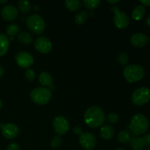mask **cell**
Listing matches in <instances>:
<instances>
[{"instance_id":"60d3db41","label":"cell","mask_w":150,"mask_h":150,"mask_svg":"<svg viewBox=\"0 0 150 150\" xmlns=\"http://www.w3.org/2000/svg\"><path fill=\"white\" fill-rule=\"evenodd\" d=\"M148 150H150V147L149 148V149H148Z\"/></svg>"},{"instance_id":"f546056e","label":"cell","mask_w":150,"mask_h":150,"mask_svg":"<svg viewBox=\"0 0 150 150\" xmlns=\"http://www.w3.org/2000/svg\"><path fill=\"white\" fill-rule=\"evenodd\" d=\"M35 73L32 69H28L25 71V77L29 81H32L35 79Z\"/></svg>"},{"instance_id":"9a60e30c","label":"cell","mask_w":150,"mask_h":150,"mask_svg":"<svg viewBox=\"0 0 150 150\" xmlns=\"http://www.w3.org/2000/svg\"><path fill=\"white\" fill-rule=\"evenodd\" d=\"M10 45L8 37L3 33H0V57L4 55L7 52Z\"/></svg>"},{"instance_id":"7c38bea8","label":"cell","mask_w":150,"mask_h":150,"mask_svg":"<svg viewBox=\"0 0 150 150\" xmlns=\"http://www.w3.org/2000/svg\"><path fill=\"white\" fill-rule=\"evenodd\" d=\"M0 127L1 128V133L2 135L8 139H13L17 137L19 135L20 130L19 128L12 123H8V124L3 125L0 123Z\"/></svg>"},{"instance_id":"4dcf8cb0","label":"cell","mask_w":150,"mask_h":150,"mask_svg":"<svg viewBox=\"0 0 150 150\" xmlns=\"http://www.w3.org/2000/svg\"><path fill=\"white\" fill-rule=\"evenodd\" d=\"M6 150H21L20 146L16 143H11L7 146Z\"/></svg>"},{"instance_id":"4316f807","label":"cell","mask_w":150,"mask_h":150,"mask_svg":"<svg viewBox=\"0 0 150 150\" xmlns=\"http://www.w3.org/2000/svg\"><path fill=\"white\" fill-rule=\"evenodd\" d=\"M117 60H118L119 63L122 65H125L127 64L129 61V57L126 53L125 52H121L120 53V54L118 55L117 57Z\"/></svg>"},{"instance_id":"7402d4cb","label":"cell","mask_w":150,"mask_h":150,"mask_svg":"<svg viewBox=\"0 0 150 150\" xmlns=\"http://www.w3.org/2000/svg\"><path fill=\"white\" fill-rule=\"evenodd\" d=\"M65 6L69 10L72 12L77 11L81 6V2L79 0H66Z\"/></svg>"},{"instance_id":"d6986e66","label":"cell","mask_w":150,"mask_h":150,"mask_svg":"<svg viewBox=\"0 0 150 150\" xmlns=\"http://www.w3.org/2000/svg\"><path fill=\"white\" fill-rule=\"evenodd\" d=\"M130 146L133 150H144L145 148L143 138L135 137L130 140Z\"/></svg>"},{"instance_id":"f1b7e54d","label":"cell","mask_w":150,"mask_h":150,"mask_svg":"<svg viewBox=\"0 0 150 150\" xmlns=\"http://www.w3.org/2000/svg\"><path fill=\"white\" fill-rule=\"evenodd\" d=\"M105 118H106L107 122L108 123H111V124H116L119 121V116L117 114H114V113L108 114Z\"/></svg>"},{"instance_id":"cb8c5ba5","label":"cell","mask_w":150,"mask_h":150,"mask_svg":"<svg viewBox=\"0 0 150 150\" xmlns=\"http://www.w3.org/2000/svg\"><path fill=\"white\" fill-rule=\"evenodd\" d=\"M19 30H20V27H19L18 25L16 24V23H11V24H9L7 26L6 32H7V34L9 36L13 38V37L18 35Z\"/></svg>"},{"instance_id":"f35d334b","label":"cell","mask_w":150,"mask_h":150,"mask_svg":"<svg viewBox=\"0 0 150 150\" xmlns=\"http://www.w3.org/2000/svg\"><path fill=\"white\" fill-rule=\"evenodd\" d=\"M2 108V101H1V100L0 99V109Z\"/></svg>"},{"instance_id":"30bf717a","label":"cell","mask_w":150,"mask_h":150,"mask_svg":"<svg viewBox=\"0 0 150 150\" xmlns=\"http://www.w3.org/2000/svg\"><path fill=\"white\" fill-rule=\"evenodd\" d=\"M16 62L17 64L23 68H28L34 62V58L32 54L26 51H21L16 56Z\"/></svg>"},{"instance_id":"ac0fdd59","label":"cell","mask_w":150,"mask_h":150,"mask_svg":"<svg viewBox=\"0 0 150 150\" xmlns=\"http://www.w3.org/2000/svg\"><path fill=\"white\" fill-rule=\"evenodd\" d=\"M145 13H146V9H145L144 6H143L142 4H139L133 10V13H132V17L134 20L139 21L144 17Z\"/></svg>"},{"instance_id":"ab89813d","label":"cell","mask_w":150,"mask_h":150,"mask_svg":"<svg viewBox=\"0 0 150 150\" xmlns=\"http://www.w3.org/2000/svg\"><path fill=\"white\" fill-rule=\"evenodd\" d=\"M115 150H126V149H125L124 148H121V147H119V148H117V149H116Z\"/></svg>"},{"instance_id":"e575fe53","label":"cell","mask_w":150,"mask_h":150,"mask_svg":"<svg viewBox=\"0 0 150 150\" xmlns=\"http://www.w3.org/2000/svg\"><path fill=\"white\" fill-rule=\"evenodd\" d=\"M146 25L150 27V16H148L146 19Z\"/></svg>"},{"instance_id":"44dd1931","label":"cell","mask_w":150,"mask_h":150,"mask_svg":"<svg viewBox=\"0 0 150 150\" xmlns=\"http://www.w3.org/2000/svg\"><path fill=\"white\" fill-rule=\"evenodd\" d=\"M117 140L121 144H127L131 140V135L128 130H122L117 135Z\"/></svg>"},{"instance_id":"277c9868","label":"cell","mask_w":150,"mask_h":150,"mask_svg":"<svg viewBox=\"0 0 150 150\" xmlns=\"http://www.w3.org/2000/svg\"><path fill=\"white\" fill-rule=\"evenodd\" d=\"M51 92L45 87H38L34 89L30 93V98L35 103L43 105L48 103L51 98Z\"/></svg>"},{"instance_id":"e0dca14e","label":"cell","mask_w":150,"mask_h":150,"mask_svg":"<svg viewBox=\"0 0 150 150\" xmlns=\"http://www.w3.org/2000/svg\"><path fill=\"white\" fill-rule=\"evenodd\" d=\"M39 81L40 83L43 86L54 87L53 86V78L50 73L47 72H42L39 76Z\"/></svg>"},{"instance_id":"7a4b0ae2","label":"cell","mask_w":150,"mask_h":150,"mask_svg":"<svg viewBox=\"0 0 150 150\" xmlns=\"http://www.w3.org/2000/svg\"><path fill=\"white\" fill-rule=\"evenodd\" d=\"M149 128V121L142 114H136L132 117L129 129L133 134L139 136L146 133Z\"/></svg>"},{"instance_id":"4fadbf2b","label":"cell","mask_w":150,"mask_h":150,"mask_svg":"<svg viewBox=\"0 0 150 150\" xmlns=\"http://www.w3.org/2000/svg\"><path fill=\"white\" fill-rule=\"evenodd\" d=\"M1 16L4 20L7 21H12L18 17V10L13 5H6L1 9Z\"/></svg>"},{"instance_id":"8fae6325","label":"cell","mask_w":150,"mask_h":150,"mask_svg":"<svg viewBox=\"0 0 150 150\" xmlns=\"http://www.w3.org/2000/svg\"><path fill=\"white\" fill-rule=\"evenodd\" d=\"M35 47L40 53L48 54L52 49V43L48 38L41 36L35 40Z\"/></svg>"},{"instance_id":"d590c367","label":"cell","mask_w":150,"mask_h":150,"mask_svg":"<svg viewBox=\"0 0 150 150\" xmlns=\"http://www.w3.org/2000/svg\"><path fill=\"white\" fill-rule=\"evenodd\" d=\"M3 74H4V68H3V67H1V66L0 65V79H1V76H3Z\"/></svg>"},{"instance_id":"52a82bcc","label":"cell","mask_w":150,"mask_h":150,"mask_svg":"<svg viewBox=\"0 0 150 150\" xmlns=\"http://www.w3.org/2000/svg\"><path fill=\"white\" fill-rule=\"evenodd\" d=\"M111 10L114 13V21L116 26L119 29H125V28L127 27L129 23H130V20H129L127 15L124 12L120 10V9L116 6H113L111 7Z\"/></svg>"},{"instance_id":"836d02e7","label":"cell","mask_w":150,"mask_h":150,"mask_svg":"<svg viewBox=\"0 0 150 150\" xmlns=\"http://www.w3.org/2000/svg\"><path fill=\"white\" fill-rule=\"evenodd\" d=\"M140 2L143 6H148L150 7V0H141Z\"/></svg>"},{"instance_id":"3957f363","label":"cell","mask_w":150,"mask_h":150,"mask_svg":"<svg viewBox=\"0 0 150 150\" xmlns=\"http://www.w3.org/2000/svg\"><path fill=\"white\" fill-rule=\"evenodd\" d=\"M145 74V70L142 66L139 64H130L123 70V76L129 83H135L142 80Z\"/></svg>"},{"instance_id":"83f0119b","label":"cell","mask_w":150,"mask_h":150,"mask_svg":"<svg viewBox=\"0 0 150 150\" xmlns=\"http://www.w3.org/2000/svg\"><path fill=\"white\" fill-rule=\"evenodd\" d=\"M62 144V139L59 136H56L53 138V139L51 142V146L54 149H57L61 146Z\"/></svg>"},{"instance_id":"d4e9b609","label":"cell","mask_w":150,"mask_h":150,"mask_svg":"<svg viewBox=\"0 0 150 150\" xmlns=\"http://www.w3.org/2000/svg\"><path fill=\"white\" fill-rule=\"evenodd\" d=\"M88 18V14L86 11H81L75 16V22L78 25H82L85 23Z\"/></svg>"},{"instance_id":"8d00e7d4","label":"cell","mask_w":150,"mask_h":150,"mask_svg":"<svg viewBox=\"0 0 150 150\" xmlns=\"http://www.w3.org/2000/svg\"><path fill=\"white\" fill-rule=\"evenodd\" d=\"M108 3H110V4H116V3H118L120 2V1L119 0H114V1H111V0H108Z\"/></svg>"},{"instance_id":"9c48e42d","label":"cell","mask_w":150,"mask_h":150,"mask_svg":"<svg viewBox=\"0 0 150 150\" xmlns=\"http://www.w3.org/2000/svg\"><path fill=\"white\" fill-rule=\"evenodd\" d=\"M79 143L85 149L92 150L96 146L97 140L92 133H83L79 136Z\"/></svg>"},{"instance_id":"6da1fadb","label":"cell","mask_w":150,"mask_h":150,"mask_svg":"<svg viewBox=\"0 0 150 150\" xmlns=\"http://www.w3.org/2000/svg\"><path fill=\"white\" fill-rule=\"evenodd\" d=\"M83 117L86 124L92 128L101 126L105 120L103 111L98 106L89 107L85 112Z\"/></svg>"},{"instance_id":"5bb4252c","label":"cell","mask_w":150,"mask_h":150,"mask_svg":"<svg viewBox=\"0 0 150 150\" xmlns=\"http://www.w3.org/2000/svg\"><path fill=\"white\" fill-rule=\"evenodd\" d=\"M149 38L144 33H136L130 38V43L136 48H142L149 42Z\"/></svg>"},{"instance_id":"d6a6232c","label":"cell","mask_w":150,"mask_h":150,"mask_svg":"<svg viewBox=\"0 0 150 150\" xmlns=\"http://www.w3.org/2000/svg\"><path fill=\"white\" fill-rule=\"evenodd\" d=\"M73 132H74L77 135H79V136H81V135L83 133V131H82V129L80 127H79V126H76V127H75L74 128H73Z\"/></svg>"},{"instance_id":"2e32d148","label":"cell","mask_w":150,"mask_h":150,"mask_svg":"<svg viewBox=\"0 0 150 150\" xmlns=\"http://www.w3.org/2000/svg\"><path fill=\"white\" fill-rule=\"evenodd\" d=\"M114 129L111 125H104L100 130V135L105 140H111L114 136Z\"/></svg>"},{"instance_id":"1f68e13d","label":"cell","mask_w":150,"mask_h":150,"mask_svg":"<svg viewBox=\"0 0 150 150\" xmlns=\"http://www.w3.org/2000/svg\"><path fill=\"white\" fill-rule=\"evenodd\" d=\"M144 142L145 147L149 148L150 147V133H148L146 136H144L143 138Z\"/></svg>"},{"instance_id":"74e56055","label":"cell","mask_w":150,"mask_h":150,"mask_svg":"<svg viewBox=\"0 0 150 150\" xmlns=\"http://www.w3.org/2000/svg\"><path fill=\"white\" fill-rule=\"evenodd\" d=\"M7 2V0H0V4H5Z\"/></svg>"},{"instance_id":"603a6c76","label":"cell","mask_w":150,"mask_h":150,"mask_svg":"<svg viewBox=\"0 0 150 150\" xmlns=\"http://www.w3.org/2000/svg\"><path fill=\"white\" fill-rule=\"evenodd\" d=\"M18 10L23 14L29 13L32 9L30 2L29 1H24V0H20L18 2Z\"/></svg>"},{"instance_id":"484cf974","label":"cell","mask_w":150,"mask_h":150,"mask_svg":"<svg viewBox=\"0 0 150 150\" xmlns=\"http://www.w3.org/2000/svg\"><path fill=\"white\" fill-rule=\"evenodd\" d=\"M83 3L86 8L89 10H94L100 5V0H83Z\"/></svg>"},{"instance_id":"8992f818","label":"cell","mask_w":150,"mask_h":150,"mask_svg":"<svg viewBox=\"0 0 150 150\" xmlns=\"http://www.w3.org/2000/svg\"><path fill=\"white\" fill-rule=\"evenodd\" d=\"M132 102L135 105L142 106L150 100V89L146 86L139 88L132 95Z\"/></svg>"},{"instance_id":"ffe728a7","label":"cell","mask_w":150,"mask_h":150,"mask_svg":"<svg viewBox=\"0 0 150 150\" xmlns=\"http://www.w3.org/2000/svg\"><path fill=\"white\" fill-rule=\"evenodd\" d=\"M18 41L21 43L28 45V44H30L32 42L33 37L29 32H23L19 34L18 36Z\"/></svg>"},{"instance_id":"5b68a950","label":"cell","mask_w":150,"mask_h":150,"mask_svg":"<svg viewBox=\"0 0 150 150\" xmlns=\"http://www.w3.org/2000/svg\"><path fill=\"white\" fill-rule=\"evenodd\" d=\"M26 26L35 35H40L45 30V23L43 18L37 14L31 15L26 18Z\"/></svg>"},{"instance_id":"ba28073f","label":"cell","mask_w":150,"mask_h":150,"mask_svg":"<svg viewBox=\"0 0 150 150\" xmlns=\"http://www.w3.org/2000/svg\"><path fill=\"white\" fill-rule=\"evenodd\" d=\"M53 127L58 135H64L69 130V123L64 117L57 116L53 120Z\"/></svg>"}]
</instances>
